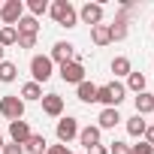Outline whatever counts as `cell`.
<instances>
[{
    "label": "cell",
    "instance_id": "4fadbf2b",
    "mask_svg": "<svg viewBox=\"0 0 154 154\" xmlns=\"http://www.w3.org/2000/svg\"><path fill=\"white\" fill-rule=\"evenodd\" d=\"M15 30H18V36H36V33H39V21H36L33 15H24V18L15 24Z\"/></svg>",
    "mask_w": 154,
    "mask_h": 154
},
{
    "label": "cell",
    "instance_id": "2e32d148",
    "mask_svg": "<svg viewBox=\"0 0 154 154\" xmlns=\"http://www.w3.org/2000/svg\"><path fill=\"white\" fill-rule=\"evenodd\" d=\"M45 145H48V142H45V136L30 133V139H27L21 148H24V151H30V154H45Z\"/></svg>",
    "mask_w": 154,
    "mask_h": 154
},
{
    "label": "cell",
    "instance_id": "d590c367",
    "mask_svg": "<svg viewBox=\"0 0 154 154\" xmlns=\"http://www.w3.org/2000/svg\"><path fill=\"white\" fill-rule=\"evenodd\" d=\"M0 6H3V3H0Z\"/></svg>",
    "mask_w": 154,
    "mask_h": 154
},
{
    "label": "cell",
    "instance_id": "9a60e30c",
    "mask_svg": "<svg viewBox=\"0 0 154 154\" xmlns=\"http://www.w3.org/2000/svg\"><path fill=\"white\" fill-rule=\"evenodd\" d=\"M151 112H154V94L148 91L136 94V115H151Z\"/></svg>",
    "mask_w": 154,
    "mask_h": 154
},
{
    "label": "cell",
    "instance_id": "4316f807",
    "mask_svg": "<svg viewBox=\"0 0 154 154\" xmlns=\"http://www.w3.org/2000/svg\"><path fill=\"white\" fill-rule=\"evenodd\" d=\"M130 154H154V145H148V142H136V145L130 148Z\"/></svg>",
    "mask_w": 154,
    "mask_h": 154
},
{
    "label": "cell",
    "instance_id": "7c38bea8",
    "mask_svg": "<svg viewBox=\"0 0 154 154\" xmlns=\"http://www.w3.org/2000/svg\"><path fill=\"white\" fill-rule=\"evenodd\" d=\"M79 142H82L88 151H91L94 145H100V127H91V124L82 127V130H79Z\"/></svg>",
    "mask_w": 154,
    "mask_h": 154
},
{
    "label": "cell",
    "instance_id": "44dd1931",
    "mask_svg": "<svg viewBox=\"0 0 154 154\" xmlns=\"http://www.w3.org/2000/svg\"><path fill=\"white\" fill-rule=\"evenodd\" d=\"M79 100H82V103H97V85L82 82V85H79Z\"/></svg>",
    "mask_w": 154,
    "mask_h": 154
},
{
    "label": "cell",
    "instance_id": "8992f818",
    "mask_svg": "<svg viewBox=\"0 0 154 154\" xmlns=\"http://www.w3.org/2000/svg\"><path fill=\"white\" fill-rule=\"evenodd\" d=\"M54 133H57V142H60V145H66V142H72L75 136H79V121L66 115V118H60V121H57V130H54Z\"/></svg>",
    "mask_w": 154,
    "mask_h": 154
},
{
    "label": "cell",
    "instance_id": "d6986e66",
    "mask_svg": "<svg viewBox=\"0 0 154 154\" xmlns=\"http://www.w3.org/2000/svg\"><path fill=\"white\" fill-rule=\"evenodd\" d=\"M15 75H18V66L12 60H0V82L9 85V82H15Z\"/></svg>",
    "mask_w": 154,
    "mask_h": 154
},
{
    "label": "cell",
    "instance_id": "cb8c5ba5",
    "mask_svg": "<svg viewBox=\"0 0 154 154\" xmlns=\"http://www.w3.org/2000/svg\"><path fill=\"white\" fill-rule=\"evenodd\" d=\"M15 42H18V30L15 27H0V45L6 48V45H15Z\"/></svg>",
    "mask_w": 154,
    "mask_h": 154
},
{
    "label": "cell",
    "instance_id": "9c48e42d",
    "mask_svg": "<svg viewBox=\"0 0 154 154\" xmlns=\"http://www.w3.org/2000/svg\"><path fill=\"white\" fill-rule=\"evenodd\" d=\"M79 18H82L85 24L97 27V24L103 21V6H100V3H85V6H82V12H79Z\"/></svg>",
    "mask_w": 154,
    "mask_h": 154
},
{
    "label": "cell",
    "instance_id": "ffe728a7",
    "mask_svg": "<svg viewBox=\"0 0 154 154\" xmlns=\"http://www.w3.org/2000/svg\"><path fill=\"white\" fill-rule=\"evenodd\" d=\"M21 100H24V103H27V100H42V85L27 82V85L21 88Z\"/></svg>",
    "mask_w": 154,
    "mask_h": 154
},
{
    "label": "cell",
    "instance_id": "277c9868",
    "mask_svg": "<svg viewBox=\"0 0 154 154\" xmlns=\"http://www.w3.org/2000/svg\"><path fill=\"white\" fill-rule=\"evenodd\" d=\"M0 115L3 118H9V121H21L24 118V100L21 97H3L0 100Z\"/></svg>",
    "mask_w": 154,
    "mask_h": 154
},
{
    "label": "cell",
    "instance_id": "603a6c76",
    "mask_svg": "<svg viewBox=\"0 0 154 154\" xmlns=\"http://www.w3.org/2000/svg\"><path fill=\"white\" fill-rule=\"evenodd\" d=\"M127 88L136 91V94H142V91H145V75H142V72H130V75H127Z\"/></svg>",
    "mask_w": 154,
    "mask_h": 154
},
{
    "label": "cell",
    "instance_id": "8fae6325",
    "mask_svg": "<svg viewBox=\"0 0 154 154\" xmlns=\"http://www.w3.org/2000/svg\"><path fill=\"white\" fill-rule=\"evenodd\" d=\"M9 136H12L15 145H24V142L30 139V127H27V121H9Z\"/></svg>",
    "mask_w": 154,
    "mask_h": 154
},
{
    "label": "cell",
    "instance_id": "836d02e7",
    "mask_svg": "<svg viewBox=\"0 0 154 154\" xmlns=\"http://www.w3.org/2000/svg\"><path fill=\"white\" fill-rule=\"evenodd\" d=\"M3 145H6V142H3V133H0V148H3Z\"/></svg>",
    "mask_w": 154,
    "mask_h": 154
},
{
    "label": "cell",
    "instance_id": "7a4b0ae2",
    "mask_svg": "<svg viewBox=\"0 0 154 154\" xmlns=\"http://www.w3.org/2000/svg\"><path fill=\"white\" fill-rule=\"evenodd\" d=\"M0 18H3V27H15L24 18V3L21 0H6V3L0 6Z\"/></svg>",
    "mask_w": 154,
    "mask_h": 154
},
{
    "label": "cell",
    "instance_id": "e0dca14e",
    "mask_svg": "<svg viewBox=\"0 0 154 154\" xmlns=\"http://www.w3.org/2000/svg\"><path fill=\"white\" fill-rule=\"evenodd\" d=\"M91 39H94V45H109V42H112L109 24H97V27H91Z\"/></svg>",
    "mask_w": 154,
    "mask_h": 154
},
{
    "label": "cell",
    "instance_id": "ac0fdd59",
    "mask_svg": "<svg viewBox=\"0 0 154 154\" xmlns=\"http://www.w3.org/2000/svg\"><path fill=\"white\" fill-rule=\"evenodd\" d=\"M145 130H148V124H145V118H142V115H133V118L127 121V133H130L133 139L145 136Z\"/></svg>",
    "mask_w": 154,
    "mask_h": 154
},
{
    "label": "cell",
    "instance_id": "484cf974",
    "mask_svg": "<svg viewBox=\"0 0 154 154\" xmlns=\"http://www.w3.org/2000/svg\"><path fill=\"white\" fill-rule=\"evenodd\" d=\"M109 91H112V97H115V106H121V100H124L127 88H124L121 82H112V85H109Z\"/></svg>",
    "mask_w": 154,
    "mask_h": 154
},
{
    "label": "cell",
    "instance_id": "7402d4cb",
    "mask_svg": "<svg viewBox=\"0 0 154 154\" xmlns=\"http://www.w3.org/2000/svg\"><path fill=\"white\" fill-rule=\"evenodd\" d=\"M112 72H115V75H130V72H133L130 57H124V54H121V57H115V60H112Z\"/></svg>",
    "mask_w": 154,
    "mask_h": 154
},
{
    "label": "cell",
    "instance_id": "3957f363",
    "mask_svg": "<svg viewBox=\"0 0 154 154\" xmlns=\"http://www.w3.org/2000/svg\"><path fill=\"white\" fill-rule=\"evenodd\" d=\"M51 57L48 54H36L33 60H30V75H33V82L36 85H42V82H48L51 79Z\"/></svg>",
    "mask_w": 154,
    "mask_h": 154
},
{
    "label": "cell",
    "instance_id": "1f68e13d",
    "mask_svg": "<svg viewBox=\"0 0 154 154\" xmlns=\"http://www.w3.org/2000/svg\"><path fill=\"white\" fill-rule=\"evenodd\" d=\"M145 142H148V145H154V124L145 130Z\"/></svg>",
    "mask_w": 154,
    "mask_h": 154
},
{
    "label": "cell",
    "instance_id": "f1b7e54d",
    "mask_svg": "<svg viewBox=\"0 0 154 154\" xmlns=\"http://www.w3.org/2000/svg\"><path fill=\"white\" fill-rule=\"evenodd\" d=\"M109 154H130V145H124V142H112Z\"/></svg>",
    "mask_w": 154,
    "mask_h": 154
},
{
    "label": "cell",
    "instance_id": "ba28073f",
    "mask_svg": "<svg viewBox=\"0 0 154 154\" xmlns=\"http://www.w3.org/2000/svg\"><path fill=\"white\" fill-rule=\"evenodd\" d=\"M127 18H130V6L121 9V15L115 18V24H109V33H112V42H121L127 36Z\"/></svg>",
    "mask_w": 154,
    "mask_h": 154
},
{
    "label": "cell",
    "instance_id": "6da1fadb",
    "mask_svg": "<svg viewBox=\"0 0 154 154\" xmlns=\"http://www.w3.org/2000/svg\"><path fill=\"white\" fill-rule=\"evenodd\" d=\"M48 12H51V18H54L60 27H75V21H79V12L72 9L69 0H54V3L48 6Z\"/></svg>",
    "mask_w": 154,
    "mask_h": 154
},
{
    "label": "cell",
    "instance_id": "5bb4252c",
    "mask_svg": "<svg viewBox=\"0 0 154 154\" xmlns=\"http://www.w3.org/2000/svg\"><path fill=\"white\" fill-rule=\"evenodd\" d=\"M97 121H100V124H97V127H100V130H112V127H115V124H121V121H124V118H121V115H118V109H103V112H100V118H97Z\"/></svg>",
    "mask_w": 154,
    "mask_h": 154
},
{
    "label": "cell",
    "instance_id": "d4e9b609",
    "mask_svg": "<svg viewBox=\"0 0 154 154\" xmlns=\"http://www.w3.org/2000/svg\"><path fill=\"white\" fill-rule=\"evenodd\" d=\"M27 9H30V15L36 18V15L48 12V3H45V0H27Z\"/></svg>",
    "mask_w": 154,
    "mask_h": 154
},
{
    "label": "cell",
    "instance_id": "f546056e",
    "mask_svg": "<svg viewBox=\"0 0 154 154\" xmlns=\"http://www.w3.org/2000/svg\"><path fill=\"white\" fill-rule=\"evenodd\" d=\"M3 154H24V148L15 145V142H9V145H3Z\"/></svg>",
    "mask_w": 154,
    "mask_h": 154
},
{
    "label": "cell",
    "instance_id": "4dcf8cb0",
    "mask_svg": "<svg viewBox=\"0 0 154 154\" xmlns=\"http://www.w3.org/2000/svg\"><path fill=\"white\" fill-rule=\"evenodd\" d=\"M45 154H72V151H69L66 145H48V151H45Z\"/></svg>",
    "mask_w": 154,
    "mask_h": 154
},
{
    "label": "cell",
    "instance_id": "5b68a950",
    "mask_svg": "<svg viewBox=\"0 0 154 154\" xmlns=\"http://www.w3.org/2000/svg\"><path fill=\"white\" fill-rule=\"evenodd\" d=\"M60 79H63L66 85H82V82H85V66H82V60L63 63V66H60Z\"/></svg>",
    "mask_w": 154,
    "mask_h": 154
},
{
    "label": "cell",
    "instance_id": "30bf717a",
    "mask_svg": "<svg viewBox=\"0 0 154 154\" xmlns=\"http://www.w3.org/2000/svg\"><path fill=\"white\" fill-rule=\"evenodd\" d=\"M42 112L51 115V118H60L63 115V97L60 94H45L42 97Z\"/></svg>",
    "mask_w": 154,
    "mask_h": 154
},
{
    "label": "cell",
    "instance_id": "52a82bcc",
    "mask_svg": "<svg viewBox=\"0 0 154 154\" xmlns=\"http://www.w3.org/2000/svg\"><path fill=\"white\" fill-rule=\"evenodd\" d=\"M51 63H69V60H79V54H75V45L72 42H54V48H51Z\"/></svg>",
    "mask_w": 154,
    "mask_h": 154
},
{
    "label": "cell",
    "instance_id": "e575fe53",
    "mask_svg": "<svg viewBox=\"0 0 154 154\" xmlns=\"http://www.w3.org/2000/svg\"><path fill=\"white\" fill-rule=\"evenodd\" d=\"M3 51H6V48H3V45H0V60H3Z\"/></svg>",
    "mask_w": 154,
    "mask_h": 154
},
{
    "label": "cell",
    "instance_id": "83f0119b",
    "mask_svg": "<svg viewBox=\"0 0 154 154\" xmlns=\"http://www.w3.org/2000/svg\"><path fill=\"white\" fill-rule=\"evenodd\" d=\"M15 45H18V48H33V45H36V36H18Z\"/></svg>",
    "mask_w": 154,
    "mask_h": 154
},
{
    "label": "cell",
    "instance_id": "d6a6232c",
    "mask_svg": "<svg viewBox=\"0 0 154 154\" xmlns=\"http://www.w3.org/2000/svg\"><path fill=\"white\" fill-rule=\"evenodd\" d=\"M91 154H109V148H106V145H94V148H91Z\"/></svg>",
    "mask_w": 154,
    "mask_h": 154
}]
</instances>
